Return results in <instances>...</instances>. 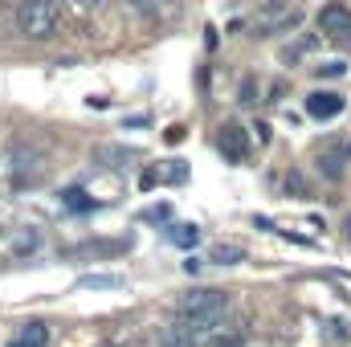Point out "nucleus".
Instances as JSON below:
<instances>
[{
	"label": "nucleus",
	"mask_w": 351,
	"mask_h": 347,
	"mask_svg": "<svg viewBox=\"0 0 351 347\" xmlns=\"http://www.w3.org/2000/svg\"><path fill=\"white\" fill-rule=\"evenodd\" d=\"M343 70H348L343 62H327V66H319V74H323V78H339Z\"/></svg>",
	"instance_id": "13"
},
{
	"label": "nucleus",
	"mask_w": 351,
	"mask_h": 347,
	"mask_svg": "<svg viewBox=\"0 0 351 347\" xmlns=\"http://www.w3.org/2000/svg\"><path fill=\"white\" fill-rule=\"evenodd\" d=\"M8 347H49V327H45V323H25L21 335Z\"/></svg>",
	"instance_id": "7"
},
{
	"label": "nucleus",
	"mask_w": 351,
	"mask_h": 347,
	"mask_svg": "<svg viewBox=\"0 0 351 347\" xmlns=\"http://www.w3.org/2000/svg\"><path fill=\"white\" fill-rule=\"evenodd\" d=\"M180 319H184V331L192 335H204V331H213L221 319H225V311H229V294L225 290H213V286H204V290H192V294H184L180 298Z\"/></svg>",
	"instance_id": "1"
},
{
	"label": "nucleus",
	"mask_w": 351,
	"mask_h": 347,
	"mask_svg": "<svg viewBox=\"0 0 351 347\" xmlns=\"http://www.w3.org/2000/svg\"><path fill=\"white\" fill-rule=\"evenodd\" d=\"M200 347H241V335H213V339H204Z\"/></svg>",
	"instance_id": "12"
},
{
	"label": "nucleus",
	"mask_w": 351,
	"mask_h": 347,
	"mask_svg": "<svg viewBox=\"0 0 351 347\" xmlns=\"http://www.w3.org/2000/svg\"><path fill=\"white\" fill-rule=\"evenodd\" d=\"M217 147H221V156H225L229 164H245V160H250V135H245V127H241V123H225Z\"/></svg>",
	"instance_id": "3"
},
{
	"label": "nucleus",
	"mask_w": 351,
	"mask_h": 347,
	"mask_svg": "<svg viewBox=\"0 0 351 347\" xmlns=\"http://www.w3.org/2000/svg\"><path fill=\"white\" fill-rule=\"evenodd\" d=\"M343 106H348V102H343V94H335V90H315V94H306V115L319 119V123L343 115Z\"/></svg>",
	"instance_id": "6"
},
{
	"label": "nucleus",
	"mask_w": 351,
	"mask_h": 347,
	"mask_svg": "<svg viewBox=\"0 0 351 347\" xmlns=\"http://www.w3.org/2000/svg\"><path fill=\"white\" fill-rule=\"evenodd\" d=\"M319 29L327 33V37H335V41H351V8L348 4H327L323 12H319Z\"/></svg>",
	"instance_id": "5"
},
{
	"label": "nucleus",
	"mask_w": 351,
	"mask_h": 347,
	"mask_svg": "<svg viewBox=\"0 0 351 347\" xmlns=\"http://www.w3.org/2000/svg\"><path fill=\"white\" fill-rule=\"evenodd\" d=\"M208 261H217V265H237V261H245V250L233 246V241H217V246L208 250Z\"/></svg>",
	"instance_id": "8"
},
{
	"label": "nucleus",
	"mask_w": 351,
	"mask_h": 347,
	"mask_svg": "<svg viewBox=\"0 0 351 347\" xmlns=\"http://www.w3.org/2000/svg\"><path fill=\"white\" fill-rule=\"evenodd\" d=\"M319 164H323V172L331 176V180H335V176L343 172V156H323V160H319Z\"/></svg>",
	"instance_id": "11"
},
{
	"label": "nucleus",
	"mask_w": 351,
	"mask_h": 347,
	"mask_svg": "<svg viewBox=\"0 0 351 347\" xmlns=\"http://www.w3.org/2000/svg\"><path fill=\"white\" fill-rule=\"evenodd\" d=\"M168 237H172L180 250H192V246L200 241V229H196V225H172V233H168Z\"/></svg>",
	"instance_id": "10"
},
{
	"label": "nucleus",
	"mask_w": 351,
	"mask_h": 347,
	"mask_svg": "<svg viewBox=\"0 0 351 347\" xmlns=\"http://www.w3.org/2000/svg\"><path fill=\"white\" fill-rule=\"evenodd\" d=\"M168 180H172V184H180V180H184V168H180V160H176V168H168Z\"/></svg>",
	"instance_id": "14"
},
{
	"label": "nucleus",
	"mask_w": 351,
	"mask_h": 347,
	"mask_svg": "<svg viewBox=\"0 0 351 347\" xmlns=\"http://www.w3.org/2000/svg\"><path fill=\"white\" fill-rule=\"evenodd\" d=\"M348 237H351V221H348Z\"/></svg>",
	"instance_id": "16"
},
{
	"label": "nucleus",
	"mask_w": 351,
	"mask_h": 347,
	"mask_svg": "<svg viewBox=\"0 0 351 347\" xmlns=\"http://www.w3.org/2000/svg\"><path fill=\"white\" fill-rule=\"evenodd\" d=\"M58 25H62V8H58L53 0H25V4L16 8V33L29 37V41L53 37Z\"/></svg>",
	"instance_id": "2"
},
{
	"label": "nucleus",
	"mask_w": 351,
	"mask_h": 347,
	"mask_svg": "<svg viewBox=\"0 0 351 347\" xmlns=\"http://www.w3.org/2000/svg\"><path fill=\"white\" fill-rule=\"evenodd\" d=\"M298 21V12L286 4V0H265L262 12H258V33L269 37V33H278V29H286V25H294Z\"/></svg>",
	"instance_id": "4"
},
{
	"label": "nucleus",
	"mask_w": 351,
	"mask_h": 347,
	"mask_svg": "<svg viewBox=\"0 0 351 347\" xmlns=\"http://www.w3.org/2000/svg\"><path fill=\"white\" fill-rule=\"evenodd\" d=\"M62 204H66L70 213H90V208H94V200H90L82 188H66V192H62Z\"/></svg>",
	"instance_id": "9"
},
{
	"label": "nucleus",
	"mask_w": 351,
	"mask_h": 347,
	"mask_svg": "<svg viewBox=\"0 0 351 347\" xmlns=\"http://www.w3.org/2000/svg\"><path fill=\"white\" fill-rule=\"evenodd\" d=\"M131 4H135V8H152L156 0H131Z\"/></svg>",
	"instance_id": "15"
}]
</instances>
